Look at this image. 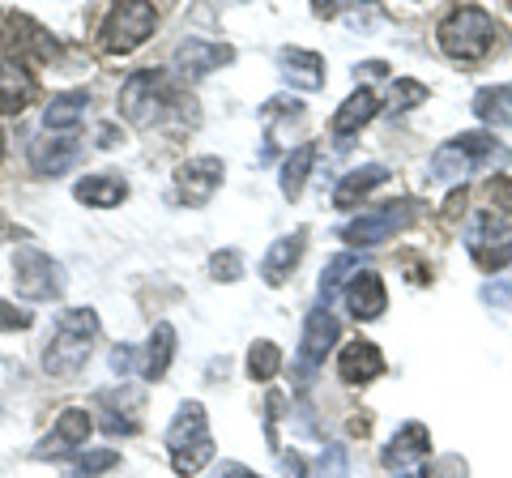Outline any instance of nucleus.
I'll list each match as a JSON object with an SVG mask.
<instances>
[{
  "label": "nucleus",
  "instance_id": "nucleus-1",
  "mask_svg": "<svg viewBox=\"0 0 512 478\" xmlns=\"http://www.w3.org/2000/svg\"><path fill=\"white\" fill-rule=\"evenodd\" d=\"M94 338H99V316L90 308H69L60 312L52 338L43 346V372L47 376H73L86 368Z\"/></svg>",
  "mask_w": 512,
  "mask_h": 478
},
{
  "label": "nucleus",
  "instance_id": "nucleus-2",
  "mask_svg": "<svg viewBox=\"0 0 512 478\" xmlns=\"http://www.w3.org/2000/svg\"><path fill=\"white\" fill-rule=\"evenodd\" d=\"M436 39H440V52L448 60H457V65H474V60H483L491 52L495 18L487 9H478V5H461L440 22Z\"/></svg>",
  "mask_w": 512,
  "mask_h": 478
},
{
  "label": "nucleus",
  "instance_id": "nucleus-3",
  "mask_svg": "<svg viewBox=\"0 0 512 478\" xmlns=\"http://www.w3.org/2000/svg\"><path fill=\"white\" fill-rule=\"evenodd\" d=\"M167 449H171V470L188 478L210 466L214 457V440H210V423H205V406L201 402H184L175 414L171 432H167Z\"/></svg>",
  "mask_w": 512,
  "mask_h": 478
},
{
  "label": "nucleus",
  "instance_id": "nucleus-4",
  "mask_svg": "<svg viewBox=\"0 0 512 478\" xmlns=\"http://www.w3.org/2000/svg\"><path fill=\"white\" fill-rule=\"evenodd\" d=\"M171 107V86L163 69H141L120 86V116L133 124V129H150L167 116Z\"/></svg>",
  "mask_w": 512,
  "mask_h": 478
},
{
  "label": "nucleus",
  "instance_id": "nucleus-5",
  "mask_svg": "<svg viewBox=\"0 0 512 478\" xmlns=\"http://www.w3.org/2000/svg\"><path fill=\"white\" fill-rule=\"evenodd\" d=\"M0 43H5L9 65H18V69L52 65L60 56V43L47 35L35 18H26V13H5V22H0Z\"/></svg>",
  "mask_w": 512,
  "mask_h": 478
},
{
  "label": "nucleus",
  "instance_id": "nucleus-6",
  "mask_svg": "<svg viewBox=\"0 0 512 478\" xmlns=\"http://www.w3.org/2000/svg\"><path fill=\"white\" fill-rule=\"evenodd\" d=\"M419 214H423V205L414 201V197H406V201H389V205H376V210L359 214L355 222H346V227H342V239H346V244H355V248H376V244H384L389 235L414 227V222H419Z\"/></svg>",
  "mask_w": 512,
  "mask_h": 478
},
{
  "label": "nucleus",
  "instance_id": "nucleus-7",
  "mask_svg": "<svg viewBox=\"0 0 512 478\" xmlns=\"http://www.w3.org/2000/svg\"><path fill=\"white\" fill-rule=\"evenodd\" d=\"M154 26H158V9L154 5H146V0H124V5H116L107 13L103 47L107 52H116V56H128L154 35Z\"/></svg>",
  "mask_w": 512,
  "mask_h": 478
},
{
  "label": "nucleus",
  "instance_id": "nucleus-8",
  "mask_svg": "<svg viewBox=\"0 0 512 478\" xmlns=\"http://www.w3.org/2000/svg\"><path fill=\"white\" fill-rule=\"evenodd\" d=\"M13 286H18L22 299H35V304H43V299H60L64 269H60V261L47 257L43 248L22 244L18 257H13Z\"/></svg>",
  "mask_w": 512,
  "mask_h": 478
},
{
  "label": "nucleus",
  "instance_id": "nucleus-9",
  "mask_svg": "<svg viewBox=\"0 0 512 478\" xmlns=\"http://www.w3.org/2000/svg\"><path fill=\"white\" fill-rule=\"evenodd\" d=\"M466 248L478 261V269H487V274L512 265V222L495 218V214H478L474 227L466 231Z\"/></svg>",
  "mask_w": 512,
  "mask_h": 478
},
{
  "label": "nucleus",
  "instance_id": "nucleus-10",
  "mask_svg": "<svg viewBox=\"0 0 512 478\" xmlns=\"http://www.w3.org/2000/svg\"><path fill=\"white\" fill-rule=\"evenodd\" d=\"M222 175H227L222 158H214V154L188 158V163L175 171V193H180V201H188V205H205V201L218 193Z\"/></svg>",
  "mask_w": 512,
  "mask_h": 478
},
{
  "label": "nucleus",
  "instance_id": "nucleus-11",
  "mask_svg": "<svg viewBox=\"0 0 512 478\" xmlns=\"http://www.w3.org/2000/svg\"><path fill=\"white\" fill-rule=\"evenodd\" d=\"M338 342V321L329 316V308L308 312V325H303V342H299V368H303V389L312 385L316 363H325L329 346Z\"/></svg>",
  "mask_w": 512,
  "mask_h": 478
},
{
  "label": "nucleus",
  "instance_id": "nucleus-12",
  "mask_svg": "<svg viewBox=\"0 0 512 478\" xmlns=\"http://www.w3.org/2000/svg\"><path fill=\"white\" fill-rule=\"evenodd\" d=\"M235 52L227 43H210V39H188L180 52H175V69H180V77H188V82H197V77H210L214 69L231 65Z\"/></svg>",
  "mask_w": 512,
  "mask_h": 478
},
{
  "label": "nucleus",
  "instance_id": "nucleus-13",
  "mask_svg": "<svg viewBox=\"0 0 512 478\" xmlns=\"http://www.w3.org/2000/svg\"><path fill=\"white\" fill-rule=\"evenodd\" d=\"M90 414L86 410H77V406H69L56 419V427H52V436H47L39 449H35V457H60V453H69V449H82L86 444V436H90Z\"/></svg>",
  "mask_w": 512,
  "mask_h": 478
},
{
  "label": "nucleus",
  "instance_id": "nucleus-14",
  "mask_svg": "<svg viewBox=\"0 0 512 478\" xmlns=\"http://www.w3.org/2000/svg\"><path fill=\"white\" fill-rule=\"evenodd\" d=\"M338 372H342L346 385H367V380H376V376L384 372V355L376 350V342L355 338V342H346V346H342Z\"/></svg>",
  "mask_w": 512,
  "mask_h": 478
},
{
  "label": "nucleus",
  "instance_id": "nucleus-15",
  "mask_svg": "<svg viewBox=\"0 0 512 478\" xmlns=\"http://www.w3.org/2000/svg\"><path fill=\"white\" fill-rule=\"evenodd\" d=\"M77 154H82V146H77L73 137H35L30 141V167H35V175H64Z\"/></svg>",
  "mask_w": 512,
  "mask_h": 478
},
{
  "label": "nucleus",
  "instance_id": "nucleus-16",
  "mask_svg": "<svg viewBox=\"0 0 512 478\" xmlns=\"http://www.w3.org/2000/svg\"><path fill=\"white\" fill-rule=\"evenodd\" d=\"M384 304H389V295H384V282L376 269H363V274L350 278V291H346V308L355 321H376V316L384 312Z\"/></svg>",
  "mask_w": 512,
  "mask_h": 478
},
{
  "label": "nucleus",
  "instance_id": "nucleus-17",
  "mask_svg": "<svg viewBox=\"0 0 512 478\" xmlns=\"http://www.w3.org/2000/svg\"><path fill=\"white\" fill-rule=\"evenodd\" d=\"M303 239H308V231H291V235H282L278 244H269L265 261H261L265 286H282L286 278L295 274V265H299V257H303Z\"/></svg>",
  "mask_w": 512,
  "mask_h": 478
},
{
  "label": "nucleus",
  "instance_id": "nucleus-18",
  "mask_svg": "<svg viewBox=\"0 0 512 478\" xmlns=\"http://www.w3.org/2000/svg\"><path fill=\"white\" fill-rule=\"evenodd\" d=\"M278 65H282V77L299 90H320L325 86V60L316 52H303V47H282L278 52Z\"/></svg>",
  "mask_w": 512,
  "mask_h": 478
},
{
  "label": "nucleus",
  "instance_id": "nucleus-19",
  "mask_svg": "<svg viewBox=\"0 0 512 478\" xmlns=\"http://www.w3.org/2000/svg\"><path fill=\"white\" fill-rule=\"evenodd\" d=\"M427 449H431V432H427V427L423 423H406L402 432L389 440V449H384V466H389V470H406V466H414V461H423Z\"/></svg>",
  "mask_w": 512,
  "mask_h": 478
},
{
  "label": "nucleus",
  "instance_id": "nucleus-20",
  "mask_svg": "<svg viewBox=\"0 0 512 478\" xmlns=\"http://www.w3.org/2000/svg\"><path fill=\"white\" fill-rule=\"evenodd\" d=\"M35 94H39V86H35V77H30L26 69L9 65V60L0 65V111H5V116H22Z\"/></svg>",
  "mask_w": 512,
  "mask_h": 478
},
{
  "label": "nucleus",
  "instance_id": "nucleus-21",
  "mask_svg": "<svg viewBox=\"0 0 512 478\" xmlns=\"http://www.w3.org/2000/svg\"><path fill=\"white\" fill-rule=\"evenodd\" d=\"M73 197L82 205H94V210H111V205H120L128 197V184L120 180L116 171H103V175H86L82 184L73 188Z\"/></svg>",
  "mask_w": 512,
  "mask_h": 478
},
{
  "label": "nucleus",
  "instance_id": "nucleus-22",
  "mask_svg": "<svg viewBox=\"0 0 512 478\" xmlns=\"http://www.w3.org/2000/svg\"><path fill=\"white\" fill-rule=\"evenodd\" d=\"M384 180H389V167H380V163H367V167H359V171H350V175H342V184H338V193H333V205L338 210H350V205H359L372 188H380Z\"/></svg>",
  "mask_w": 512,
  "mask_h": 478
},
{
  "label": "nucleus",
  "instance_id": "nucleus-23",
  "mask_svg": "<svg viewBox=\"0 0 512 478\" xmlns=\"http://www.w3.org/2000/svg\"><path fill=\"white\" fill-rule=\"evenodd\" d=\"M86 107H90L86 90L52 94V103H47V111H43V124H47V129H77V124L86 120Z\"/></svg>",
  "mask_w": 512,
  "mask_h": 478
},
{
  "label": "nucleus",
  "instance_id": "nucleus-24",
  "mask_svg": "<svg viewBox=\"0 0 512 478\" xmlns=\"http://www.w3.org/2000/svg\"><path fill=\"white\" fill-rule=\"evenodd\" d=\"M372 116H376V90L359 86V90L338 107V116H333V133H338V137H350V133H359Z\"/></svg>",
  "mask_w": 512,
  "mask_h": 478
},
{
  "label": "nucleus",
  "instance_id": "nucleus-25",
  "mask_svg": "<svg viewBox=\"0 0 512 478\" xmlns=\"http://www.w3.org/2000/svg\"><path fill=\"white\" fill-rule=\"evenodd\" d=\"M171 359H175V329L163 321V325H154L150 342H146V363H141V376H146V380H163L167 368H171Z\"/></svg>",
  "mask_w": 512,
  "mask_h": 478
},
{
  "label": "nucleus",
  "instance_id": "nucleus-26",
  "mask_svg": "<svg viewBox=\"0 0 512 478\" xmlns=\"http://www.w3.org/2000/svg\"><path fill=\"white\" fill-rule=\"evenodd\" d=\"M474 116L495 129H512V86H487L474 94Z\"/></svg>",
  "mask_w": 512,
  "mask_h": 478
},
{
  "label": "nucleus",
  "instance_id": "nucleus-27",
  "mask_svg": "<svg viewBox=\"0 0 512 478\" xmlns=\"http://www.w3.org/2000/svg\"><path fill=\"white\" fill-rule=\"evenodd\" d=\"M470 171H474V158L461 150L457 141H448V146H440L431 154V180L436 184H461Z\"/></svg>",
  "mask_w": 512,
  "mask_h": 478
},
{
  "label": "nucleus",
  "instance_id": "nucleus-28",
  "mask_svg": "<svg viewBox=\"0 0 512 478\" xmlns=\"http://www.w3.org/2000/svg\"><path fill=\"white\" fill-rule=\"evenodd\" d=\"M312 163H316V146H312V141H303V146L291 150V158L282 163V193L291 197V201L303 193V184H308Z\"/></svg>",
  "mask_w": 512,
  "mask_h": 478
},
{
  "label": "nucleus",
  "instance_id": "nucleus-29",
  "mask_svg": "<svg viewBox=\"0 0 512 478\" xmlns=\"http://www.w3.org/2000/svg\"><path fill=\"white\" fill-rule=\"evenodd\" d=\"M99 406H103V419H99L103 432H111V436H133V432H137V419H133L137 397H133L128 406H116V397L103 393V397H99Z\"/></svg>",
  "mask_w": 512,
  "mask_h": 478
},
{
  "label": "nucleus",
  "instance_id": "nucleus-30",
  "mask_svg": "<svg viewBox=\"0 0 512 478\" xmlns=\"http://www.w3.org/2000/svg\"><path fill=\"white\" fill-rule=\"evenodd\" d=\"M282 368V350L274 342H252L248 350V376L252 380H274Z\"/></svg>",
  "mask_w": 512,
  "mask_h": 478
},
{
  "label": "nucleus",
  "instance_id": "nucleus-31",
  "mask_svg": "<svg viewBox=\"0 0 512 478\" xmlns=\"http://www.w3.org/2000/svg\"><path fill=\"white\" fill-rule=\"evenodd\" d=\"M350 274H359V257H333V261H329V269L320 274V308H329V299L338 295V286H342Z\"/></svg>",
  "mask_w": 512,
  "mask_h": 478
},
{
  "label": "nucleus",
  "instance_id": "nucleus-32",
  "mask_svg": "<svg viewBox=\"0 0 512 478\" xmlns=\"http://www.w3.org/2000/svg\"><path fill=\"white\" fill-rule=\"evenodd\" d=\"M427 99V86L423 82H414V77H393V86H389V111H410V107H419Z\"/></svg>",
  "mask_w": 512,
  "mask_h": 478
},
{
  "label": "nucleus",
  "instance_id": "nucleus-33",
  "mask_svg": "<svg viewBox=\"0 0 512 478\" xmlns=\"http://www.w3.org/2000/svg\"><path fill=\"white\" fill-rule=\"evenodd\" d=\"M210 278H218V282H239V278H244V257H239L235 248L214 252V257H210Z\"/></svg>",
  "mask_w": 512,
  "mask_h": 478
},
{
  "label": "nucleus",
  "instance_id": "nucleus-34",
  "mask_svg": "<svg viewBox=\"0 0 512 478\" xmlns=\"http://www.w3.org/2000/svg\"><path fill=\"white\" fill-rule=\"evenodd\" d=\"M350 474V461L342 444H325L316 457V478H346Z\"/></svg>",
  "mask_w": 512,
  "mask_h": 478
},
{
  "label": "nucleus",
  "instance_id": "nucleus-35",
  "mask_svg": "<svg viewBox=\"0 0 512 478\" xmlns=\"http://www.w3.org/2000/svg\"><path fill=\"white\" fill-rule=\"evenodd\" d=\"M120 461V453L116 449H94V453H82L73 461V474H82V478H90V474H103V470H111Z\"/></svg>",
  "mask_w": 512,
  "mask_h": 478
},
{
  "label": "nucleus",
  "instance_id": "nucleus-36",
  "mask_svg": "<svg viewBox=\"0 0 512 478\" xmlns=\"http://www.w3.org/2000/svg\"><path fill=\"white\" fill-rule=\"evenodd\" d=\"M487 201L500 214L512 218V180H508V175H491V180H487Z\"/></svg>",
  "mask_w": 512,
  "mask_h": 478
},
{
  "label": "nucleus",
  "instance_id": "nucleus-37",
  "mask_svg": "<svg viewBox=\"0 0 512 478\" xmlns=\"http://www.w3.org/2000/svg\"><path fill=\"white\" fill-rule=\"evenodd\" d=\"M30 321H35L30 312H22V308H13V304L0 299V333H5V329H30Z\"/></svg>",
  "mask_w": 512,
  "mask_h": 478
},
{
  "label": "nucleus",
  "instance_id": "nucleus-38",
  "mask_svg": "<svg viewBox=\"0 0 512 478\" xmlns=\"http://www.w3.org/2000/svg\"><path fill=\"white\" fill-rule=\"evenodd\" d=\"M427 478H466V461H461V457H444V461H436V466L427 470Z\"/></svg>",
  "mask_w": 512,
  "mask_h": 478
},
{
  "label": "nucleus",
  "instance_id": "nucleus-39",
  "mask_svg": "<svg viewBox=\"0 0 512 478\" xmlns=\"http://www.w3.org/2000/svg\"><path fill=\"white\" fill-rule=\"evenodd\" d=\"M111 368H116L120 380H124L128 368H133V346H116V350H111Z\"/></svg>",
  "mask_w": 512,
  "mask_h": 478
},
{
  "label": "nucleus",
  "instance_id": "nucleus-40",
  "mask_svg": "<svg viewBox=\"0 0 512 478\" xmlns=\"http://www.w3.org/2000/svg\"><path fill=\"white\" fill-rule=\"evenodd\" d=\"M210 478H256L248 466H239V461H222V466H214Z\"/></svg>",
  "mask_w": 512,
  "mask_h": 478
},
{
  "label": "nucleus",
  "instance_id": "nucleus-41",
  "mask_svg": "<svg viewBox=\"0 0 512 478\" xmlns=\"http://www.w3.org/2000/svg\"><path fill=\"white\" fill-rule=\"evenodd\" d=\"M483 299H487V304H500V308H512V295L504 291V286H500V282H487V286H483Z\"/></svg>",
  "mask_w": 512,
  "mask_h": 478
},
{
  "label": "nucleus",
  "instance_id": "nucleus-42",
  "mask_svg": "<svg viewBox=\"0 0 512 478\" xmlns=\"http://www.w3.org/2000/svg\"><path fill=\"white\" fill-rule=\"evenodd\" d=\"M282 470H286V478H308V474H303V461H299L295 453L282 457Z\"/></svg>",
  "mask_w": 512,
  "mask_h": 478
},
{
  "label": "nucleus",
  "instance_id": "nucleus-43",
  "mask_svg": "<svg viewBox=\"0 0 512 478\" xmlns=\"http://www.w3.org/2000/svg\"><path fill=\"white\" fill-rule=\"evenodd\" d=\"M99 146H116V124H103L99 129Z\"/></svg>",
  "mask_w": 512,
  "mask_h": 478
},
{
  "label": "nucleus",
  "instance_id": "nucleus-44",
  "mask_svg": "<svg viewBox=\"0 0 512 478\" xmlns=\"http://www.w3.org/2000/svg\"><path fill=\"white\" fill-rule=\"evenodd\" d=\"M0 158H5V133H0Z\"/></svg>",
  "mask_w": 512,
  "mask_h": 478
}]
</instances>
